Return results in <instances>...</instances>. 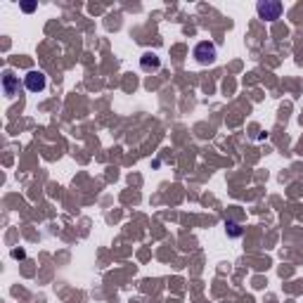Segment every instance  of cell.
<instances>
[{"label":"cell","mask_w":303,"mask_h":303,"mask_svg":"<svg viewBox=\"0 0 303 303\" xmlns=\"http://www.w3.org/2000/svg\"><path fill=\"white\" fill-rule=\"evenodd\" d=\"M258 17L266 19V22H275V19H280V14H282V2H277V0H260L258 2Z\"/></svg>","instance_id":"cell-1"},{"label":"cell","mask_w":303,"mask_h":303,"mask_svg":"<svg viewBox=\"0 0 303 303\" xmlns=\"http://www.w3.org/2000/svg\"><path fill=\"white\" fill-rule=\"evenodd\" d=\"M194 57L199 64H211L216 60V45L208 43V40H202V43L194 48Z\"/></svg>","instance_id":"cell-2"},{"label":"cell","mask_w":303,"mask_h":303,"mask_svg":"<svg viewBox=\"0 0 303 303\" xmlns=\"http://www.w3.org/2000/svg\"><path fill=\"white\" fill-rule=\"evenodd\" d=\"M24 83H26V88L31 92H43L45 86H48V78H45L43 72H28L24 76Z\"/></svg>","instance_id":"cell-3"},{"label":"cell","mask_w":303,"mask_h":303,"mask_svg":"<svg viewBox=\"0 0 303 303\" xmlns=\"http://www.w3.org/2000/svg\"><path fill=\"white\" fill-rule=\"evenodd\" d=\"M140 66H142L144 72H156V69L161 66V60L154 52H144L142 60H140Z\"/></svg>","instance_id":"cell-4"},{"label":"cell","mask_w":303,"mask_h":303,"mask_svg":"<svg viewBox=\"0 0 303 303\" xmlns=\"http://www.w3.org/2000/svg\"><path fill=\"white\" fill-rule=\"evenodd\" d=\"M17 86H19V80L14 78V76H12L10 72L2 76V88H5V95H8V98H14V92H17Z\"/></svg>","instance_id":"cell-5"},{"label":"cell","mask_w":303,"mask_h":303,"mask_svg":"<svg viewBox=\"0 0 303 303\" xmlns=\"http://www.w3.org/2000/svg\"><path fill=\"white\" fill-rule=\"evenodd\" d=\"M225 230H228L230 237H240V234H242V228L237 223H232V220H225Z\"/></svg>","instance_id":"cell-6"},{"label":"cell","mask_w":303,"mask_h":303,"mask_svg":"<svg viewBox=\"0 0 303 303\" xmlns=\"http://www.w3.org/2000/svg\"><path fill=\"white\" fill-rule=\"evenodd\" d=\"M12 256H14V258H24L26 254H24V251H22V249H14V251H12Z\"/></svg>","instance_id":"cell-7"},{"label":"cell","mask_w":303,"mask_h":303,"mask_svg":"<svg viewBox=\"0 0 303 303\" xmlns=\"http://www.w3.org/2000/svg\"><path fill=\"white\" fill-rule=\"evenodd\" d=\"M34 8H36L34 2H26V5H24V12H34Z\"/></svg>","instance_id":"cell-8"}]
</instances>
